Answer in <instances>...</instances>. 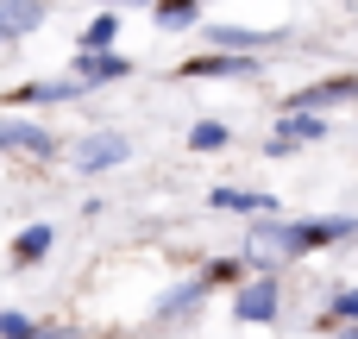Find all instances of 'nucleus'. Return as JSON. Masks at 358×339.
Masks as SVG:
<instances>
[{
	"mask_svg": "<svg viewBox=\"0 0 358 339\" xmlns=\"http://www.w3.org/2000/svg\"><path fill=\"white\" fill-rule=\"evenodd\" d=\"M176 75H189V82H252V75H258V50H227V44H214V50L189 57Z\"/></svg>",
	"mask_w": 358,
	"mask_h": 339,
	"instance_id": "nucleus-1",
	"label": "nucleus"
},
{
	"mask_svg": "<svg viewBox=\"0 0 358 339\" xmlns=\"http://www.w3.org/2000/svg\"><path fill=\"white\" fill-rule=\"evenodd\" d=\"M277 315H283V289H277L271 271H258L252 283H239V296H233V321H245V327H271Z\"/></svg>",
	"mask_w": 358,
	"mask_h": 339,
	"instance_id": "nucleus-2",
	"label": "nucleus"
},
{
	"mask_svg": "<svg viewBox=\"0 0 358 339\" xmlns=\"http://www.w3.org/2000/svg\"><path fill=\"white\" fill-rule=\"evenodd\" d=\"M327 138V113H315V107H283V120H277V132H271V157H289L296 145H321Z\"/></svg>",
	"mask_w": 358,
	"mask_h": 339,
	"instance_id": "nucleus-3",
	"label": "nucleus"
},
{
	"mask_svg": "<svg viewBox=\"0 0 358 339\" xmlns=\"http://www.w3.org/2000/svg\"><path fill=\"white\" fill-rule=\"evenodd\" d=\"M94 88L88 82H76V75H44V82H19L6 101L13 107H69V101H88Z\"/></svg>",
	"mask_w": 358,
	"mask_h": 339,
	"instance_id": "nucleus-4",
	"label": "nucleus"
},
{
	"mask_svg": "<svg viewBox=\"0 0 358 339\" xmlns=\"http://www.w3.org/2000/svg\"><path fill=\"white\" fill-rule=\"evenodd\" d=\"M208 296H214V283H208V277H189V283H176L164 302H151V327H176V321H195V315L208 308Z\"/></svg>",
	"mask_w": 358,
	"mask_h": 339,
	"instance_id": "nucleus-5",
	"label": "nucleus"
},
{
	"mask_svg": "<svg viewBox=\"0 0 358 339\" xmlns=\"http://www.w3.org/2000/svg\"><path fill=\"white\" fill-rule=\"evenodd\" d=\"M126 157H132V145H126L120 132H88V138H82V145L69 151V164H76L82 176H101V170H120Z\"/></svg>",
	"mask_w": 358,
	"mask_h": 339,
	"instance_id": "nucleus-6",
	"label": "nucleus"
},
{
	"mask_svg": "<svg viewBox=\"0 0 358 339\" xmlns=\"http://www.w3.org/2000/svg\"><path fill=\"white\" fill-rule=\"evenodd\" d=\"M0 132H6L13 151H25V157H38V164L63 157V138H57L50 126H38V120H0Z\"/></svg>",
	"mask_w": 358,
	"mask_h": 339,
	"instance_id": "nucleus-7",
	"label": "nucleus"
},
{
	"mask_svg": "<svg viewBox=\"0 0 358 339\" xmlns=\"http://www.w3.org/2000/svg\"><path fill=\"white\" fill-rule=\"evenodd\" d=\"M69 75L88 82V88H107V82H126L132 75V57H120V50H76V69Z\"/></svg>",
	"mask_w": 358,
	"mask_h": 339,
	"instance_id": "nucleus-8",
	"label": "nucleus"
},
{
	"mask_svg": "<svg viewBox=\"0 0 358 339\" xmlns=\"http://www.w3.org/2000/svg\"><path fill=\"white\" fill-rule=\"evenodd\" d=\"M44 19H50V0H0V50L31 38Z\"/></svg>",
	"mask_w": 358,
	"mask_h": 339,
	"instance_id": "nucleus-9",
	"label": "nucleus"
},
{
	"mask_svg": "<svg viewBox=\"0 0 358 339\" xmlns=\"http://www.w3.org/2000/svg\"><path fill=\"white\" fill-rule=\"evenodd\" d=\"M289 31L283 25H264V31H245V25H201V44H227V50H264V44H283Z\"/></svg>",
	"mask_w": 358,
	"mask_h": 339,
	"instance_id": "nucleus-10",
	"label": "nucleus"
},
{
	"mask_svg": "<svg viewBox=\"0 0 358 339\" xmlns=\"http://www.w3.org/2000/svg\"><path fill=\"white\" fill-rule=\"evenodd\" d=\"M346 101H358V75H334V82H315V88H296L289 94V107H315V113L346 107Z\"/></svg>",
	"mask_w": 358,
	"mask_h": 339,
	"instance_id": "nucleus-11",
	"label": "nucleus"
},
{
	"mask_svg": "<svg viewBox=\"0 0 358 339\" xmlns=\"http://www.w3.org/2000/svg\"><path fill=\"white\" fill-rule=\"evenodd\" d=\"M208 201H214L220 214H245V220H258V214H277V195H264V189H233V182H220Z\"/></svg>",
	"mask_w": 358,
	"mask_h": 339,
	"instance_id": "nucleus-12",
	"label": "nucleus"
},
{
	"mask_svg": "<svg viewBox=\"0 0 358 339\" xmlns=\"http://www.w3.org/2000/svg\"><path fill=\"white\" fill-rule=\"evenodd\" d=\"M50 245H57V226H25V233L13 239V264H44Z\"/></svg>",
	"mask_w": 358,
	"mask_h": 339,
	"instance_id": "nucleus-13",
	"label": "nucleus"
},
{
	"mask_svg": "<svg viewBox=\"0 0 358 339\" xmlns=\"http://www.w3.org/2000/svg\"><path fill=\"white\" fill-rule=\"evenodd\" d=\"M151 19H157L164 31H189V25H201V0H157Z\"/></svg>",
	"mask_w": 358,
	"mask_h": 339,
	"instance_id": "nucleus-14",
	"label": "nucleus"
},
{
	"mask_svg": "<svg viewBox=\"0 0 358 339\" xmlns=\"http://www.w3.org/2000/svg\"><path fill=\"white\" fill-rule=\"evenodd\" d=\"M113 38H120V6H107L82 25V50H113Z\"/></svg>",
	"mask_w": 358,
	"mask_h": 339,
	"instance_id": "nucleus-15",
	"label": "nucleus"
},
{
	"mask_svg": "<svg viewBox=\"0 0 358 339\" xmlns=\"http://www.w3.org/2000/svg\"><path fill=\"white\" fill-rule=\"evenodd\" d=\"M227 138H233L227 120H195V126H189V145H195V151H227Z\"/></svg>",
	"mask_w": 358,
	"mask_h": 339,
	"instance_id": "nucleus-16",
	"label": "nucleus"
},
{
	"mask_svg": "<svg viewBox=\"0 0 358 339\" xmlns=\"http://www.w3.org/2000/svg\"><path fill=\"white\" fill-rule=\"evenodd\" d=\"M321 321H327V327H346V321H352L358 327V289H334V302H327Z\"/></svg>",
	"mask_w": 358,
	"mask_h": 339,
	"instance_id": "nucleus-17",
	"label": "nucleus"
},
{
	"mask_svg": "<svg viewBox=\"0 0 358 339\" xmlns=\"http://www.w3.org/2000/svg\"><path fill=\"white\" fill-rule=\"evenodd\" d=\"M38 333V321L31 315H19V308H0V339H31Z\"/></svg>",
	"mask_w": 358,
	"mask_h": 339,
	"instance_id": "nucleus-18",
	"label": "nucleus"
},
{
	"mask_svg": "<svg viewBox=\"0 0 358 339\" xmlns=\"http://www.w3.org/2000/svg\"><path fill=\"white\" fill-rule=\"evenodd\" d=\"M239 271H245V258H214L201 277H208V283H239Z\"/></svg>",
	"mask_w": 358,
	"mask_h": 339,
	"instance_id": "nucleus-19",
	"label": "nucleus"
},
{
	"mask_svg": "<svg viewBox=\"0 0 358 339\" xmlns=\"http://www.w3.org/2000/svg\"><path fill=\"white\" fill-rule=\"evenodd\" d=\"M107 6H157V0H107Z\"/></svg>",
	"mask_w": 358,
	"mask_h": 339,
	"instance_id": "nucleus-20",
	"label": "nucleus"
},
{
	"mask_svg": "<svg viewBox=\"0 0 358 339\" xmlns=\"http://www.w3.org/2000/svg\"><path fill=\"white\" fill-rule=\"evenodd\" d=\"M0 151H6V132H0Z\"/></svg>",
	"mask_w": 358,
	"mask_h": 339,
	"instance_id": "nucleus-21",
	"label": "nucleus"
}]
</instances>
